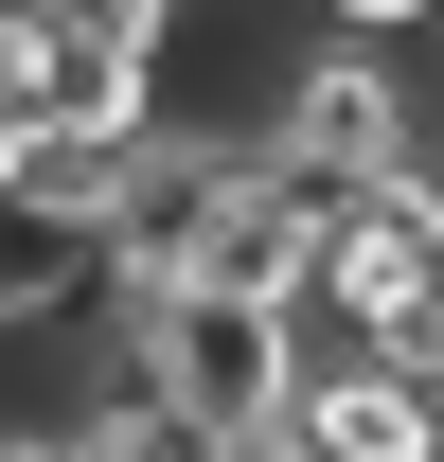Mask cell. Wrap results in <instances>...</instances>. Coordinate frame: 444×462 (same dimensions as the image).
Here are the masks:
<instances>
[{
    "label": "cell",
    "instance_id": "1",
    "mask_svg": "<svg viewBox=\"0 0 444 462\" xmlns=\"http://www.w3.org/2000/svg\"><path fill=\"white\" fill-rule=\"evenodd\" d=\"M302 320L284 302H214V285H143V392H161V427L178 445H214V462H249V445H284V409H302Z\"/></svg>",
    "mask_w": 444,
    "mask_h": 462
},
{
    "label": "cell",
    "instance_id": "2",
    "mask_svg": "<svg viewBox=\"0 0 444 462\" xmlns=\"http://www.w3.org/2000/svg\"><path fill=\"white\" fill-rule=\"evenodd\" d=\"M267 161L320 178V196H409V178H427V89H409V54L320 36V54L284 71V107H267Z\"/></svg>",
    "mask_w": 444,
    "mask_h": 462
},
{
    "label": "cell",
    "instance_id": "3",
    "mask_svg": "<svg viewBox=\"0 0 444 462\" xmlns=\"http://www.w3.org/2000/svg\"><path fill=\"white\" fill-rule=\"evenodd\" d=\"M249 462H444V392H427V374L338 356V374H302L284 445H249Z\"/></svg>",
    "mask_w": 444,
    "mask_h": 462
},
{
    "label": "cell",
    "instance_id": "4",
    "mask_svg": "<svg viewBox=\"0 0 444 462\" xmlns=\"http://www.w3.org/2000/svg\"><path fill=\"white\" fill-rule=\"evenodd\" d=\"M427 18H444V0H320V36H356V54H409Z\"/></svg>",
    "mask_w": 444,
    "mask_h": 462
}]
</instances>
